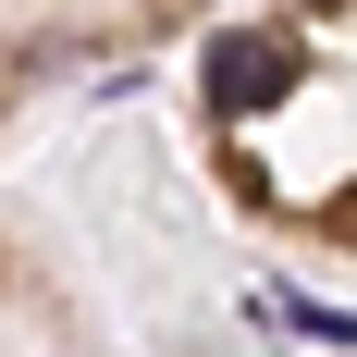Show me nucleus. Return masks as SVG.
<instances>
[{
	"label": "nucleus",
	"mask_w": 357,
	"mask_h": 357,
	"mask_svg": "<svg viewBox=\"0 0 357 357\" xmlns=\"http://www.w3.org/2000/svg\"><path fill=\"white\" fill-rule=\"evenodd\" d=\"M284 86H296V62L259 50V37H234V50L210 62V99H222V111H259V99H284Z\"/></svg>",
	"instance_id": "obj_1"
}]
</instances>
